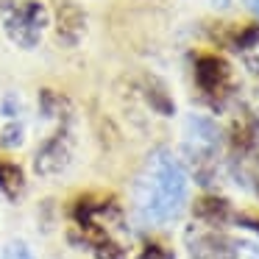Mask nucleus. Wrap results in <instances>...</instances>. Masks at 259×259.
I'll return each mask as SVG.
<instances>
[{"instance_id":"4","label":"nucleus","mask_w":259,"mask_h":259,"mask_svg":"<svg viewBox=\"0 0 259 259\" xmlns=\"http://www.w3.org/2000/svg\"><path fill=\"white\" fill-rule=\"evenodd\" d=\"M84 31H87L84 12H81L78 6H73V3H62V9H59V14H56V36L67 48H73L81 42Z\"/></svg>"},{"instance_id":"7","label":"nucleus","mask_w":259,"mask_h":259,"mask_svg":"<svg viewBox=\"0 0 259 259\" xmlns=\"http://www.w3.org/2000/svg\"><path fill=\"white\" fill-rule=\"evenodd\" d=\"M0 259H36V256H34V251H31L28 242L12 240V242H6V248H3Z\"/></svg>"},{"instance_id":"3","label":"nucleus","mask_w":259,"mask_h":259,"mask_svg":"<svg viewBox=\"0 0 259 259\" xmlns=\"http://www.w3.org/2000/svg\"><path fill=\"white\" fill-rule=\"evenodd\" d=\"M73 162V140H70L67 125H59L51 137L39 145L34 156V170L42 179H51V176H59L70 167Z\"/></svg>"},{"instance_id":"6","label":"nucleus","mask_w":259,"mask_h":259,"mask_svg":"<svg viewBox=\"0 0 259 259\" xmlns=\"http://www.w3.org/2000/svg\"><path fill=\"white\" fill-rule=\"evenodd\" d=\"M25 140V128L20 120H14V123H6V128H3V134H0V142L6 148H20Z\"/></svg>"},{"instance_id":"2","label":"nucleus","mask_w":259,"mask_h":259,"mask_svg":"<svg viewBox=\"0 0 259 259\" xmlns=\"http://www.w3.org/2000/svg\"><path fill=\"white\" fill-rule=\"evenodd\" d=\"M53 17L42 0H3L0 3V25L3 34L20 48L34 51L42 45Z\"/></svg>"},{"instance_id":"5","label":"nucleus","mask_w":259,"mask_h":259,"mask_svg":"<svg viewBox=\"0 0 259 259\" xmlns=\"http://www.w3.org/2000/svg\"><path fill=\"white\" fill-rule=\"evenodd\" d=\"M25 192V173L17 162L0 156V195H6L9 201H17Z\"/></svg>"},{"instance_id":"1","label":"nucleus","mask_w":259,"mask_h":259,"mask_svg":"<svg viewBox=\"0 0 259 259\" xmlns=\"http://www.w3.org/2000/svg\"><path fill=\"white\" fill-rule=\"evenodd\" d=\"M190 201V176L179 156L156 148L134 179V218L142 226H167L184 214Z\"/></svg>"}]
</instances>
